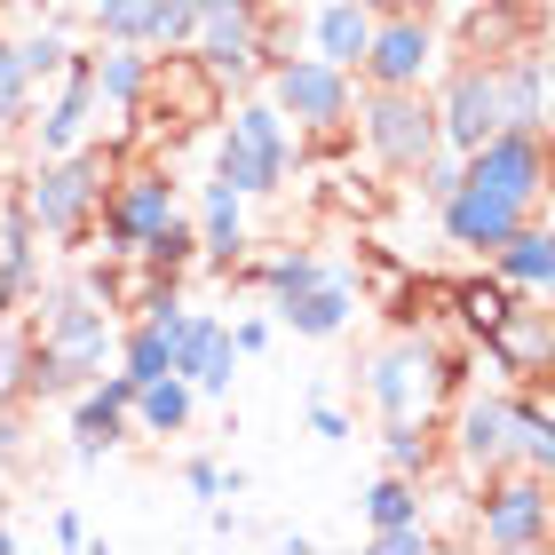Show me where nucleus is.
<instances>
[{"mask_svg": "<svg viewBox=\"0 0 555 555\" xmlns=\"http://www.w3.org/2000/svg\"><path fill=\"white\" fill-rule=\"evenodd\" d=\"M24 325H33V382H24V405H56V397L88 389L95 373L119 358V318L80 286V278H40V294L24 301Z\"/></svg>", "mask_w": 555, "mask_h": 555, "instance_id": "f257e3e1", "label": "nucleus"}, {"mask_svg": "<svg viewBox=\"0 0 555 555\" xmlns=\"http://www.w3.org/2000/svg\"><path fill=\"white\" fill-rule=\"evenodd\" d=\"M112 175H119V151L72 143V151H56V159H33V175L16 183V198H24V215L40 222V238L88 246V238H95V215H104Z\"/></svg>", "mask_w": 555, "mask_h": 555, "instance_id": "f03ea898", "label": "nucleus"}, {"mask_svg": "<svg viewBox=\"0 0 555 555\" xmlns=\"http://www.w3.org/2000/svg\"><path fill=\"white\" fill-rule=\"evenodd\" d=\"M301 159V135L286 128V112L270 104V95H231V112H222L215 128V175L246 198H278L286 191V175Z\"/></svg>", "mask_w": 555, "mask_h": 555, "instance_id": "7ed1b4c3", "label": "nucleus"}, {"mask_svg": "<svg viewBox=\"0 0 555 555\" xmlns=\"http://www.w3.org/2000/svg\"><path fill=\"white\" fill-rule=\"evenodd\" d=\"M358 143L373 151V167L382 175H405L428 159V151H444V128H437V95L428 88H358Z\"/></svg>", "mask_w": 555, "mask_h": 555, "instance_id": "20e7f679", "label": "nucleus"}, {"mask_svg": "<svg viewBox=\"0 0 555 555\" xmlns=\"http://www.w3.org/2000/svg\"><path fill=\"white\" fill-rule=\"evenodd\" d=\"M262 95L286 112V128L310 143V135H341L358 119V72L325 64V56H278L262 72Z\"/></svg>", "mask_w": 555, "mask_h": 555, "instance_id": "39448f33", "label": "nucleus"}, {"mask_svg": "<svg viewBox=\"0 0 555 555\" xmlns=\"http://www.w3.org/2000/svg\"><path fill=\"white\" fill-rule=\"evenodd\" d=\"M175 207H183V191H175V175H167V167H151V159H119L112 191H104V215H95V238H104V255H112V262H128V255H143V238L159 231Z\"/></svg>", "mask_w": 555, "mask_h": 555, "instance_id": "423d86ee", "label": "nucleus"}, {"mask_svg": "<svg viewBox=\"0 0 555 555\" xmlns=\"http://www.w3.org/2000/svg\"><path fill=\"white\" fill-rule=\"evenodd\" d=\"M222 112H231V95L215 88V72L198 64L191 48H167V56H151V88H143V104H135L143 128L198 135V128H215Z\"/></svg>", "mask_w": 555, "mask_h": 555, "instance_id": "0eeeda50", "label": "nucleus"}, {"mask_svg": "<svg viewBox=\"0 0 555 555\" xmlns=\"http://www.w3.org/2000/svg\"><path fill=\"white\" fill-rule=\"evenodd\" d=\"M461 183H485L500 198H516L524 215H540V198L555 183V143L540 128H500L476 151H461Z\"/></svg>", "mask_w": 555, "mask_h": 555, "instance_id": "6e6552de", "label": "nucleus"}, {"mask_svg": "<svg viewBox=\"0 0 555 555\" xmlns=\"http://www.w3.org/2000/svg\"><path fill=\"white\" fill-rule=\"evenodd\" d=\"M444 382H452V358L421 334H397L389 349H373V365H365L373 413H437Z\"/></svg>", "mask_w": 555, "mask_h": 555, "instance_id": "1a4fd4ad", "label": "nucleus"}, {"mask_svg": "<svg viewBox=\"0 0 555 555\" xmlns=\"http://www.w3.org/2000/svg\"><path fill=\"white\" fill-rule=\"evenodd\" d=\"M547 508H555V485L532 468H500L476 485V532L492 547H516V555L547 547Z\"/></svg>", "mask_w": 555, "mask_h": 555, "instance_id": "9d476101", "label": "nucleus"}, {"mask_svg": "<svg viewBox=\"0 0 555 555\" xmlns=\"http://www.w3.org/2000/svg\"><path fill=\"white\" fill-rule=\"evenodd\" d=\"M444 56V33L437 16H405V9H382L365 56H358V88H428V72Z\"/></svg>", "mask_w": 555, "mask_h": 555, "instance_id": "9b49d317", "label": "nucleus"}, {"mask_svg": "<svg viewBox=\"0 0 555 555\" xmlns=\"http://www.w3.org/2000/svg\"><path fill=\"white\" fill-rule=\"evenodd\" d=\"M444 452L461 461L468 485H485V476L516 468V413H508V389H476L452 405L444 421Z\"/></svg>", "mask_w": 555, "mask_h": 555, "instance_id": "f8f14e48", "label": "nucleus"}, {"mask_svg": "<svg viewBox=\"0 0 555 555\" xmlns=\"http://www.w3.org/2000/svg\"><path fill=\"white\" fill-rule=\"evenodd\" d=\"M135 373H95L88 389H72V468H95L104 452H119L135 437Z\"/></svg>", "mask_w": 555, "mask_h": 555, "instance_id": "ddd939ff", "label": "nucleus"}, {"mask_svg": "<svg viewBox=\"0 0 555 555\" xmlns=\"http://www.w3.org/2000/svg\"><path fill=\"white\" fill-rule=\"evenodd\" d=\"M485 358H492L500 382L540 389L547 365H555V294H516V310L485 334Z\"/></svg>", "mask_w": 555, "mask_h": 555, "instance_id": "4468645a", "label": "nucleus"}, {"mask_svg": "<svg viewBox=\"0 0 555 555\" xmlns=\"http://www.w3.org/2000/svg\"><path fill=\"white\" fill-rule=\"evenodd\" d=\"M437 128H444V151H476L485 135H500L508 119H500V80L485 56H461L444 72L437 88Z\"/></svg>", "mask_w": 555, "mask_h": 555, "instance_id": "2eb2a0df", "label": "nucleus"}, {"mask_svg": "<svg viewBox=\"0 0 555 555\" xmlns=\"http://www.w3.org/2000/svg\"><path fill=\"white\" fill-rule=\"evenodd\" d=\"M175 373L198 389V397H231L238 382V334L222 325L215 310H175Z\"/></svg>", "mask_w": 555, "mask_h": 555, "instance_id": "dca6fc26", "label": "nucleus"}, {"mask_svg": "<svg viewBox=\"0 0 555 555\" xmlns=\"http://www.w3.org/2000/svg\"><path fill=\"white\" fill-rule=\"evenodd\" d=\"M437 222H444V246H461V255L485 262L492 246L524 222V207H516V198H500V191H485V183H461V191L437 207Z\"/></svg>", "mask_w": 555, "mask_h": 555, "instance_id": "f3484780", "label": "nucleus"}, {"mask_svg": "<svg viewBox=\"0 0 555 555\" xmlns=\"http://www.w3.org/2000/svg\"><path fill=\"white\" fill-rule=\"evenodd\" d=\"M33 294H40V222L9 191L0 198V318H24Z\"/></svg>", "mask_w": 555, "mask_h": 555, "instance_id": "a211bd4d", "label": "nucleus"}, {"mask_svg": "<svg viewBox=\"0 0 555 555\" xmlns=\"http://www.w3.org/2000/svg\"><path fill=\"white\" fill-rule=\"evenodd\" d=\"M191 222H198V262H215V270H238L246 262V246H255V231H246V191H231L222 175H207Z\"/></svg>", "mask_w": 555, "mask_h": 555, "instance_id": "6ab92c4d", "label": "nucleus"}, {"mask_svg": "<svg viewBox=\"0 0 555 555\" xmlns=\"http://www.w3.org/2000/svg\"><path fill=\"white\" fill-rule=\"evenodd\" d=\"M270 318L286 325V334H301V341H334V334H349V318H358V286H349L341 270H325L318 286L270 301Z\"/></svg>", "mask_w": 555, "mask_h": 555, "instance_id": "aec40b11", "label": "nucleus"}, {"mask_svg": "<svg viewBox=\"0 0 555 555\" xmlns=\"http://www.w3.org/2000/svg\"><path fill=\"white\" fill-rule=\"evenodd\" d=\"M485 270H500L516 294H555V222L547 215H524L516 231L485 255Z\"/></svg>", "mask_w": 555, "mask_h": 555, "instance_id": "412c9836", "label": "nucleus"}, {"mask_svg": "<svg viewBox=\"0 0 555 555\" xmlns=\"http://www.w3.org/2000/svg\"><path fill=\"white\" fill-rule=\"evenodd\" d=\"M198 33H191V56H231V48H262L270 33V0H191Z\"/></svg>", "mask_w": 555, "mask_h": 555, "instance_id": "4be33fe9", "label": "nucleus"}, {"mask_svg": "<svg viewBox=\"0 0 555 555\" xmlns=\"http://www.w3.org/2000/svg\"><path fill=\"white\" fill-rule=\"evenodd\" d=\"M95 112H119V119H135L143 104V88H151V48L135 40H95Z\"/></svg>", "mask_w": 555, "mask_h": 555, "instance_id": "5701e85b", "label": "nucleus"}, {"mask_svg": "<svg viewBox=\"0 0 555 555\" xmlns=\"http://www.w3.org/2000/svg\"><path fill=\"white\" fill-rule=\"evenodd\" d=\"M373 24H382V9H373V0H318V16H310V48H318L325 64L358 72L365 40H373Z\"/></svg>", "mask_w": 555, "mask_h": 555, "instance_id": "b1692460", "label": "nucleus"}, {"mask_svg": "<svg viewBox=\"0 0 555 555\" xmlns=\"http://www.w3.org/2000/svg\"><path fill=\"white\" fill-rule=\"evenodd\" d=\"M437 461H444V421L437 413H382V468H397V476H437Z\"/></svg>", "mask_w": 555, "mask_h": 555, "instance_id": "393cba45", "label": "nucleus"}, {"mask_svg": "<svg viewBox=\"0 0 555 555\" xmlns=\"http://www.w3.org/2000/svg\"><path fill=\"white\" fill-rule=\"evenodd\" d=\"M175 310H183V301L143 310V318H119V365H128L135 382H159V373H175Z\"/></svg>", "mask_w": 555, "mask_h": 555, "instance_id": "a878e982", "label": "nucleus"}, {"mask_svg": "<svg viewBox=\"0 0 555 555\" xmlns=\"http://www.w3.org/2000/svg\"><path fill=\"white\" fill-rule=\"evenodd\" d=\"M508 413H516V468H532V476H547L555 485V405L540 389H508Z\"/></svg>", "mask_w": 555, "mask_h": 555, "instance_id": "bb28decb", "label": "nucleus"}, {"mask_svg": "<svg viewBox=\"0 0 555 555\" xmlns=\"http://www.w3.org/2000/svg\"><path fill=\"white\" fill-rule=\"evenodd\" d=\"M191 413H198V389L183 382V373H159V382L135 389V428L143 437H183Z\"/></svg>", "mask_w": 555, "mask_h": 555, "instance_id": "cd10ccee", "label": "nucleus"}, {"mask_svg": "<svg viewBox=\"0 0 555 555\" xmlns=\"http://www.w3.org/2000/svg\"><path fill=\"white\" fill-rule=\"evenodd\" d=\"M444 301H452V318H461V334H476V341H485L492 325L516 310V286H508L500 270H485V278H468V286H452Z\"/></svg>", "mask_w": 555, "mask_h": 555, "instance_id": "c85d7f7f", "label": "nucleus"}, {"mask_svg": "<svg viewBox=\"0 0 555 555\" xmlns=\"http://www.w3.org/2000/svg\"><path fill=\"white\" fill-rule=\"evenodd\" d=\"M238 270L255 278L270 301H286V294H301V286H318V278L334 270V262H325L318 246H286V255H270V262H238Z\"/></svg>", "mask_w": 555, "mask_h": 555, "instance_id": "c756f323", "label": "nucleus"}, {"mask_svg": "<svg viewBox=\"0 0 555 555\" xmlns=\"http://www.w3.org/2000/svg\"><path fill=\"white\" fill-rule=\"evenodd\" d=\"M135 262H151V270H167V278H183V270L198 262V222H191L183 207H175V215L159 222V231L143 238V255H135Z\"/></svg>", "mask_w": 555, "mask_h": 555, "instance_id": "7c9ffc66", "label": "nucleus"}, {"mask_svg": "<svg viewBox=\"0 0 555 555\" xmlns=\"http://www.w3.org/2000/svg\"><path fill=\"white\" fill-rule=\"evenodd\" d=\"M151 16H159V0H88V33L95 40H135V48H151Z\"/></svg>", "mask_w": 555, "mask_h": 555, "instance_id": "2f4dec72", "label": "nucleus"}, {"mask_svg": "<svg viewBox=\"0 0 555 555\" xmlns=\"http://www.w3.org/2000/svg\"><path fill=\"white\" fill-rule=\"evenodd\" d=\"M16 56H24V80H33V95H40L48 80H64V72H72V56H80V48H72V33H56V24H48V33H24V40H16Z\"/></svg>", "mask_w": 555, "mask_h": 555, "instance_id": "473e14b6", "label": "nucleus"}, {"mask_svg": "<svg viewBox=\"0 0 555 555\" xmlns=\"http://www.w3.org/2000/svg\"><path fill=\"white\" fill-rule=\"evenodd\" d=\"M405 516H421V476L382 468V476H373V492H365V524L382 532V524H405Z\"/></svg>", "mask_w": 555, "mask_h": 555, "instance_id": "72a5a7b5", "label": "nucleus"}, {"mask_svg": "<svg viewBox=\"0 0 555 555\" xmlns=\"http://www.w3.org/2000/svg\"><path fill=\"white\" fill-rule=\"evenodd\" d=\"M24 382H33V325L0 318V405H24Z\"/></svg>", "mask_w": 555, "mask_h": 555, "instance_id": "f704fd0d", "label": "nucleus"}, {"mask_svg": "<svg viewBox=\"0 0 555 555\" xmlns=\"http://www.w3.org/2000/svg\"><path fill=\"white\" fill-rule=\"evenodd\" d=\"M24 119H33V80H24L16 33H0V135H16Z\"/></svg>", "mask_w": 555, "mask_h": 555, "instance_id": "c9c22d12", "label": "nucleus"}, {"mask_svg": "<svg viewBox=\"0 0 555 555\" xmlns=\"http://www.w3.org/2000/svg\"><path fill=\"white\" fill-rule=\"evenodd\" d=\"M405 191L421 198V207H444V198L461 191V151H428V159L405 175Z\"/></svg>", "mask_w": 555, "mask_h": 555, "instance_id": "e433bc0d", "label": "nucleus"}, {"mask_svg": "<svg viewBox=\"0 0 555 555\" xmlns=\"http://www.w3.org/2000/svg\"><path fill=\"white\" fill-rule=\"evenodd\" d=\"M437 532H428V516H405V524H382L373 532V555H428Z\"/></svg>", "mask_w": 555, "mask_h": 555, "instance_id": "4c0bfd02", "label": "nucleus"}, {"mask_svg": "<svg viewBox=\"0 0 555 555\" xmlns=\"http://www.w3.org/2000/svg\"><path fill=\"white\" fill-rule=\"evenodd\" d=\"M191 33H198L191 0H159V16H151V48H191Z\"/></svg>", "mask_w": 555, "mask_h": 555, "instance_id": "58836bf2", "label": "nucleus"}, {"mask_svg": "<svg viewBox=\"0 0 555 555\" xmlns=\"http://www.w3.org/2000/svg\"><path fill=\"white\" fill-rule=\"evenodd\" d=\"M24 461V405H0V476Z\"/></svg>", "mask_w": 555, "mask_h": 555, "instance_id": "ea45409f", "label": "nucleus"}, {"mask_svg": "<svg viewBox=\"0 0 555 555\" xmlns=\"http://www.w3.org/2000/svg\"><path fill=\"white\" fill-rule=\"evenodd\" d=\"M310 437H325V444H349V413L334 405V397H318V405H310Z\"/></svg>", "mask_w": 555, "mask_h": 555, "instance_id": "a19ab883", "label": "nucleus"}, {"mask_svg": "<svg viewBox=\"0 0 555 555\" xmlns=\"http://www.w3.org/2000/svg\"><path fill=\"white\" fill-rule=\"evenodd\" d=\"M231 334H238V358H262V349L278 341V318H238Z\"/></svg>", "mask_w": 555, "mask_h": 555, "instance_id": "79ce46f5", "label": "nucleus"}, {"mask_svg": "<svg viewBox=\"0 0 555 555\" xmlns=\"http://www.w3.org/2000/svg\"><path fill=\"white\" fill-rule=\"evenodd\" d=\"M183 485H191L198 500H222V461H207V452H198V461H183Z\"/></svg>", "mask_w": 555, "mask_h": 555, "instance_id": "37998d69", "label": "nucleus"}, {"mask_svg": "<svg viewBox=\"0 0 555 555\" xmlns=\"http://www.w3.org/2000/svg\"><path fill=\"white\" fill-rule=\"evenodd\" d=\"M48 532H56V547H88V516H80V508H56Z\"/></svg>", "mask_w": 555, "mask_h": 555, "instance_id": "c03bdc74", "label": "nucleus"}, {"mask_svg": "<svg viewBox=\"0 0 555 555\" xmlns=\"http://www.w3.org/2000/svg\"><path fill=\"white\" fill-rule=\"evenodd\" d=\"M540 135L555 143V56H547V95H540Z\"/></svg>", "mask_w": 555, "mask_h": 555, "instance_id": "a18cd8bd", "label": "nucleus"}, {"mask_svg": "<svg viewBox=\"0 0 555 555\" xmlns=\"http://www.w3.org/2000/svg\"><path fill=\"white\" fill-rule=\"evenodd\" d=\"M382 9H405V16H444L452 0H382Z\"/></svg>", "mask_w": 555, "mask_h": 555, "instance_id": "49530a36", "label": "nucleus"}, {"mask_svg": "<svg viewBox=\"0 0 555 555\" xmlns=\"http://www.w3.org/2000/svg\"><path fill=\"white\" fill-rule=\"evenodd\" d=\"M16 540H24V532H16V516H9V500H0V555H9Z\"/></svg>", "mask_w": 555, "mask_h": 555, "instance_id": "de8ad7c7", "label": "nucleus"}, {"mask_svg": "<svg viewBox=\"0 0 555 555\" xmlns=\"http://www.w3.org/2000/svg\"><path fill=\"white\" fill-rule=\"evenodd\" d=\"M540 397H547V405H555V365H547V382H540Z\"/></svg>", "mask_w": 555, "mask_h": 555, "instance_id": "09e8293b", "label": "nucleus"}, {"mask_svg": "<svg viewBox=\"0 0 555 555\" xmlns=\"http://www.w3.org/2000/svg\"><path fill=\"white\" fill-rule=\"evenodd\" d=\"M547 547H555V508H547Z\"/></svg>", "mask_w": 555, "mask_h": 555, "instance_id": "8fccbe9b", "label": "nucleus"}]
</instances>
